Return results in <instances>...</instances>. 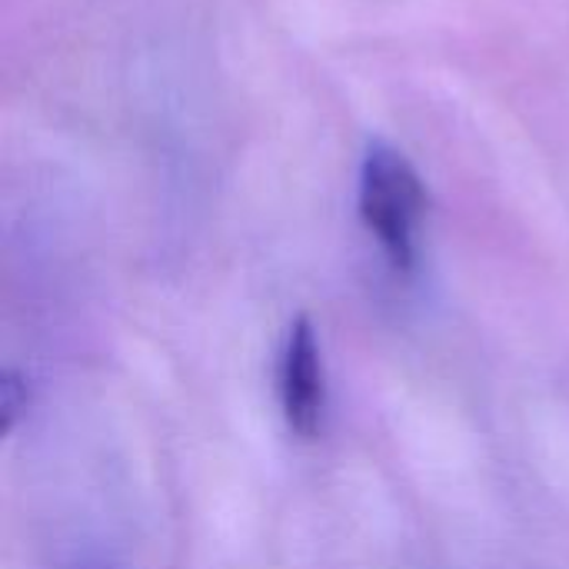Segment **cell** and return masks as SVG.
<instances>
[{
  "label": "cell",
  "instance_id": "1",
  "mask_svg": "<svg viewBox=\"0 0 569 569\" xmlns=\"http://www.w3.org/2000/svg\"><path fill=\"white\" fill-rule=\"evenodd\" d=\"M357 213L367 233L377 240L383 260L397 273H413L420 263L427 190L417 167L383 140H373L360 160Z\"/></svg>",
  "mask_w": 569,
  "mask_h": 569
},
{
  "label": "cell",
  "instance_id": "2",
  "mask_svg": "<svg viewBox=\"0 0 569 569\" xmlns=\"http://www.w3.org/2000/svg\"><path fill=\"white\" fill-rule=\"evenodd\" d=\"M277 400L283 423L300 440H317L327 420V363L310 317H297L277 353Z\"/></svg>",
  "mask_w": 569,
  "mask_h": 569
},
{
  "label": "cell",
  "instance_id": "3",
  "mask_svg": "<svg viewBox=\"0 0 569 569\" xmlns=\"http://www.w3.org/2000/svg\"><path fill=\"white\" fill-rule=\"evenodd\" d=\"M27 403H30V387H27L23 373L13 370V367H7L3 377H0V417H3V433H13V427H17V420L23 417Z\"/></svg>",
  "mask_w": 569,
  "mask_h": 569
},
{
  "label": "cell",
  "instance_id": "4",
  "mask_svg": "<svg viewBox=\"0 0 569 569\" xmlns=\"http://www.w3.org/2000/svg\"><path fill=\"white\" fill-rule=\"evenodd\" d=\"M83 569H110V567H83Z\"/></svg>",
  "mask_w": 569,
  "mask_h": 569
}]
</instances>
